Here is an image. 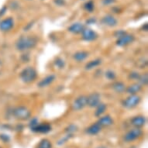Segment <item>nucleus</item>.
<instances>
[{
	"label": "nucleus",
	"instance_id": "1",
	"mask_svg": "<svg viewBox=\"0 0 148 148\" xmlns=\"http://www.w3.org/2000/svg\"><path fill=\"white\" fill-rule=\"evenodd\" d=\"M37 44V38L35 36H23L20 37L16 42V48L17 51H23L33 49Z\"/></svg>",
	"mask_w": 148,
	"mask_h": 148
},
{
	"label": "nucleus",
	"instance_id": "2",
	"mask_svg": "<svg viewBox=\"0 0 148 148\" xmlns=\"http://www.w3.org/2000/svg\"><path fill=\"white\" fill-rule=\"evenodd\" d=\"M37 77V73L36 69L34 67L28 66L27 68H23L20 74V78L23 82L26 84L33 82Z\"/></svg>",
	"mask_w": 148,
	"mask_h": 148
},
{
	"label": "nucleus",
	"instance_id": "3",
	"mask_svg": "<svg viewBox=\"0 0 148 148\" xmlns=\"http://www.w3.org/2000/svg\"><path fill=\"white\" fill-rule=\"evenodd\" d=\"M12 114L16 119L20 120H27L31 116V112L29 109L23 106L16 107L12 111Z\"/></svg>",
	"mask_w": 148,
	"mask_h": 148
},
{
	"label": "nucleus",
	"instance_id": "4",
	"mask_svg": "<svg viewBox=\"0 0 148 148\" xmlns=\"http://www.w3.org/2000/svg\"><path fill=\"white\" fill-rule=\"evenodd\" d=\"M140 97L137 95H130L123 102V106L126 109H133L137 106L140 102Z\"/></svg>",
	"mask_w": 148,
	"mask_h": 148
},
{
	"label": "nucleus",
	"instance_id": "5",
	"mask_svg": "<svg viewBox=\"0 0 148 148\" xmlns=\"http://www.w3.org/2000/svg\"><path fill=\"white\" fill-rule=\"evenodd\" d=\"M143 131L140 128H135L132 129L130 130H129L124 136V140L127 143H130L133 141L136 140V139H138L140 136L142 135Z\"/></svg>",
	"mask_w": 148,
	"mask_h": 148
},
{
	"label": "nucleus",
	"instance_id": "6",
	"mask_svg": "<svg viewBox=\"0 0 148 148\" xmlns=\"http://www.w3.org/2000/svg\"><path fill=\"white\" fill-rule=\"evenodd\" d=\"M87 106V96L80 95L74 100L72 103V109L74 111H79Z\"/></svg>",
	"mask_w": 148,
	"mask_h": 148
},
{
	"label": "nucleus",
	"instance_id": "7",
	"mask_svg": "<svg viewBox=\"0 0 148 148\" xmlns=\"http://www.w3.org/2000/svg\"><path fill=\"white\" fill-rule=\"evenodd\" d=\"M101 95L98 92L91 93L87 96V106L90 108H95L101 102Z\"/></svg>",
	"mask_w": 148,
	"mask_h": 148
},
{
	"label": "nucleus",
	"instance_id": "8",
	"mask_svg": "<svg viewBox=\"0 0 148 148\" xmlns=\"http://www.w3.org/2000/svg\"><path fill=\"white\" fill-rule=\"evenodd\" d=\"M134 36L131 34H125L123 36L118 37L116 40V45L119 47H125L132 44L134 41Z\"/></svg>",
	"mask_w": 148,
	"mask_h": 148
},
{
	"label": "nucleus",
	"instance_id": "9",
	"mask_svg": "<svg viewBox=\"0 0 148 148\" xmlns=\"http://www.w3.org/2000/svg\"><path fill=\"white\" fill-rule=\"evenodd\" d=\"M14 27V20L12 17H8L0 22V30L2 32H8Z\"/></svg>",
	"mask_w": 148,
	"mask_h": 148
},
{
	"label": "nucleus",
	"instance_id": "10",
	"mask_svg": "<svg viewBox=\"0 0 148 148\" xmlns=\"http://www.w3.org/2000/svg\"><path fill=\"white\" fill-rule=\"evenodd\" d=\"M97 34L94 30H92V29H89V28H85L82 33V39L85 41L87 42H91L95 40L97 38Z\"/></svg>",
	"mask_w": 148,
	"mask_h": 148
},
{
	"label": "nucleus",
	"instance_id": "11",
	"mask_svg": "<svg viewBox=\"0 0 148 148\" xmlns=\"http://www.w3.org/2000/svg\"><path fill=\"white\" fill-rule=\"evenodd\" d=\"M56 79V76L53 74H51V75H49L46 76L45 78H44L43 79L40 81L38 84H37V86L39 88H45L47 87L48 85H51L52 83L54 82V80Z\"/></svg>",
	"mask_w": 148,
	"mask_h": 148
},
{
	"label": "nucleus",
	"instance_id": "12",
	"mask_svg": "<svg viewBox=\"0 0 148 148\" xmlns=\"http://www.w3.org/2000/svg\"><path fill=\"white\" fill-rule=\"evenodd\" d=\"M147 123V119L143 116H136L131 119V124L135 128H141Z\"/></svg>",
	"mask_w": 148,
	"mask_h": 148
},
{
	"label": "nucleus",
	"instance_id": "13",
	"mask_svg": "<svg viewBox=\"0 0 148 148\" xmlns=\"http://www.w3.org/2000/svg\"><path fill=\"white\" fill-rule=\"evenodd\" d=\"M102 23L105 26H107V27H116L117 25V20L112 15H106L105 16L102 20Z\"/></svg>",
	"mask_w": 148,
	"mask_h": 148
},
{
	"label": "nucleus",
	"instance_id": "14",
	"mask_svg": "<svg viewBox=\"0 0 148 148\" xmlns=\"http://www.w3.org/2000/svg\"><path fill=\"white\" fill-rule=\"evenodd\" d=\"M31 130L36 133H40V134H47L51 130V126L48 123H39Z\"/></svg>",
	"mask_w": 148,
	"mask_h": 148
},
{
	"label": "nucleus",
	"instance_id": "15",
	"mask_svg": "<svg viewBox=\"0 0 148 148\" xmlns=\"http://www.w3.org/2000/svg\"><path fill=\"white\" fill-rule=\"evenodd\" d=\"M85 29V27L82 23H74L72 24L71 25L70 27H68V31L71 32V34H82V31Z\"/></svg>",
	"mask_w": 148,
	"mask_h": 148
},
{
	"label": "nucleus",
	"instance_id": "16",
	"mask_svg": "<svg viewBox=\"0 0 148 148\" xmlns=\"http://www.w3.org/2000/svg\"><path fill=\"white\" fill-rule=\"evenodd\" d=\"M142 89V85L139 83H134L126 88V92L130 95H137V93L140 92Z\"/></svg>",
	"mask_w": 148,
	"mask_h": 148
},
{
	"label": "nucleus",
	"instance_id": "17",
	"mask_svg": "<svg viewBox=\"0 0 148 148\" xmlns=\"http://www.w3.org/2000/svg\"><path fill=\"white\" fill-rule=\"evenodd\" d=\"M99 124V126L101 127L103 126H109L113 124V119H112V117L106 115V116H100L99 121L97 122Z\"/></svg>",
	"mask_w": 148,
	"mask_h": 148
},
{
	"label": "nucleus",
	"instance_id": "18",
	"mask_svg": "<svg viewBox=\"0 0 148 148\" xmlns=\"http://www.w3.org/2000/svg\"><path fill=\"white\" fill-rule=\"evenodd\" d=\"M88 55H89V53H88V52H87V51H77L75 53H74L73 58L75 59L77 62H82V61H85V60L88 58Z\"/></svg>",
	"mask_w": 148,
	"mask_h": 148
},
{
	"label": "nucleus",
	"instance_id": "19",
	"mask_svg": "<svg viewBox=\"0 0 148 148\" xmlns=\"http://www.w3.org/2000/svg\"><path fill=\"white\" fill-rule=\"evenodd\" d=\"M101 130H102V127L99 126V124L95 123L92 124L89 127L86 129V133L92 136H95L101 131Z\"/></svg>",
	"mask_w": 148,
	"mask_h": 148
},
{
	"label": "nucleus",
	"instance_id": "20",
	"mask_svg": "<svg viewBox=\"0 0 148 148\" xmlns=\"http://www.w3.org/2000/svg\"><path fill=\"white\" fill-rule=\"evenodd\" d=\"M126 85L122 82H116L112 85V89L116 93H123L126 92Z\"/></svg>",
	"mask_w": 148,
	"mask_h": 148
},
{
	"label": "nucleus",
	"instance_id": "21",
	"mask_svg": "<svg viewBox=\"0 0 148 148\" xmlns=\"http://www.w3.org/2000/svg\"><path fill=\"white\" fill-rule=\"evenodd\" d=\"M102 64V60L99 58L95 59V60H92V61H89L88 63L86 64L85 65V69L87 71H91L94 68H97L99 66Z\"/></svg>",
	"mask_w": 148,
	"mask_h": 148
},
{
	"label": "nucleus",
	"instance_id": "22",
	"mask_svg": "<svg viewBox=\"0 0 148 148\" xmlns=\"http://www.w3.org/2000/svg\"><path fill=\"white\" fill-rule=\"evenodd\" d=\"M95 108H96V109H95V116L96 117L102 116V115L106 112V110L107 109L106 105L104 104V103H102V102H100Z\"/></svg>",
	"mask_w": 148,
	"mask_h": 148
},
{
	"label": "nucleus",
	"instance_id": "23",
	"mask_svg": "<svg viewBox=\"0 0 148 148\" xmlns=\"http://www.w3.org/2000/svg\"><path fill=\"white\" fill-rule=\"evenodd\" d=\"M37 148H52V143L48 139H42L38 143Z\"/></svg>",
	"mask_w": 148,
	"mask_h": 148
},
{
	"label": "nucleus",
	"instance_id": "24",
	"mask_svg": "<svg viewBox=\"0 0 148 148\" xmlns=\"http://www.w3.org/2000/svg\"><path fill=\"white\" fill-rule=\"evenodd\" d=\"M138 82H139V84L142 86H144L147 84V82H148V77H147V74L145 73V74H143L142 75L140 76V78L138 79Z\"/></svg>",
	"mask_w": 148,
	"mask_h": 148
},
{
	"label": "nucleus",
	"instance_id": "25",
	"mask_svg": "<svg viewBox=\"0 0 148 148\" xmlns=\"http://www.w3.org/2000/svg\"><path fill=\"white\" fill-rule=\"evenodd\" d=\"M105 76H106V78L108 80L110 81L114 80L115 78H116V73L112 70H108L107 71H106V73H105Z\"/></svg>",
	"mask_w": 148,
	"mask_h": 148
},
{
	"label": "nucleus",
	"instance_id": "26",
	"mask_svg": "<svg viewBox=\"0 0 148 148\" xmlns=\"http://www.w3.org/2000/svg\"><path fill=\"white\" fill-rule=\"evenodd\" d=\"M84 8H85V10L87 11V12H92L94 9H95V5H94V3L92 2V1H88L87 3H85V5H84Z\"/></svg>",
	"mask_w": 148,
	"mask_h": 148
},
{
	"label": "nucleus",
	"instance_id": "27",
	"mask_svg": "<svg viewBox=\"0 0 148 148\" xmlns=\"http://www.w3.org/2000/svg\"><path fill=\"white\" fill-rule=\"evenodd\" d=\"M72 136H73V135H71V134H67V135L64 136L62 138H61L60 140H59L58 142V145H59V146L63 145V144H64V143H67V141H68V140H70V139L71 138Z\"/></svg>",
	"mask_w": 148,
	"mask_h": 148
},
{
	"label": "nucleus",
	"instance_id": "28",
	"mask_svg": "<svg viewBox=\"0 0 148 148\" xmlns=\"http://www.w3.org/2000/svg\"><path fill=\"white\" fill-rule=\"evenodd\" d=\"M77 126L75 125H74V124H71L69 126L66 128V133L68 134H71L73 135L74 133H75L77 131Z\"/></svg>",
	"mask_w": 148,
	"mask_h": 148
},
{
	"label": "nucleus",
	"instance_id": "29",
	"mask_svg": "<svg viewBox=\"0 0 148 148\" xmlns=\"http://www.w3.org/2000/svg\"><path fill=\"white\" fill-rule=\"evenodd\" d=\"M54 64L56 66L57 68L59 69H62L64 68L65 66V61H64L63 59L61 58H57V60L54 61Z\"/></svg>",
	"mask_w": 148,
	"mask_h": 148
},
{
	"label": "nucleus",
	"instance_id": "30",
	"mask_svg": "<svg viewBox=\"0 0 148 148\" xmlns=\"http://www.w3.org/2000/svg\"><path fill=\"white\" fill-rule=\"evenodd\" d=\"M39 124V121H38V119H36V118H34V119H32L30 120L29 123V128L33 130L34 128H35L37 125Z\"/></svg>",
	"mask_w": 148,
	"mask_h": 148
},
{
	"label": "nucleus",
	"instance_id": "31",
	"mask_svg": "<svg viewBox=\"0 0 148 148\" xmlns=\"http://www.w3.org/2000/svg\"><path fill=\"white\" fill-rule=\"evenodd\" d=\"M140 75L139 74V72L137 71H132L130 74V78H131L133 80H138L139 78H140Z\"/></svg>",
	"mask_w": 148,
	"mask_h": 148
},
{
	"label": "nucleus",
	"instance_id": "32",
	"mask_svg": "<svg viewBox=\"0 0 148 148\" xmlns=\"http://www.w3.org/2000/svg\"><path fill=\"white\" fill-rule=\"evenodd\" d=\"M115 3H116V0H102V5H105V6L113 5Z\"/></svg>",
	"mask_w": 148,
	"mask_h": 148
},
{
	"label": "nucleus",
	"instance_id": "33",
	"mask_svg": "<svg viewBox=\"0 0 148 148\" xmlns=\"http://www.w3.org/2000/svg\"><path fill=\"white\" fill-rule=\"evenodd\" d=\"M54 3L58 6H63L65 4V1L64 0H54Z\"/></svg>",
	"mask_w": 148,
	"mask_h": 148
},
{
	"label": "nucleus",
	"instance_id": "34",
	"mask_svg": "<svg viewBox=\"0 0 148 148\" xmlns=\"http://www.w3.org/2000/svg\"><path fill=\"white\" fill-rule=\"evenodd\" d=\"M0 139L3 140V142H5V143H6V142H8V141L10 140V137L8 136V135H3V134L0 135Z\"/></svg>",
	"mask_w": 148,
	"mask_h": 148
},
{
	"label": "nucleus",
	"instance_id": "35",
	"mask_svg": "<svg viewBox=\"0 0 148 148\" xmlns=\"http://www.w3.org/2000/svg\"><path fill=\"white\" fill-rule=\"evenodd\" d=\"M95 22H96V19H95V17H92V18H90V19H88V20L86 21V23L88 25H92L94 24Z\"/></svg>",
	"mask_w": 148,
	"mask_h": 148
},
{
	"label": "nucleus",
	"instance_id": "36",
	"mask_svg": "<svg viewBox=\"0 0 148 148\" xmlns=\"http://www.w3.org/2000/svg\"><path fill=\"white\" fill-rule=\"evenodd\" d=\"M125 34H126V32L123 31V30H122L121 29V30H119V31H117L116 33V36L117 38H118V37L123 36V35Z\"/></svg>",
	"mask_w": 148,
	"mask_h": 148
},
{
	"label": "nucleus",
	"instance_id": "37",
	"mask_svg": "<svg viewBox=\"0 0 148 148\" xmlns=\"http://www.w3.org/2000/svg\"><path fill=\"white\" fill-rule=\"evenodd\" d=\"M5 11H6V7L5 6L2 8V10H0V16H3V14H5Z\"/></svg>",
	"mask_w": 148,
	"mask_h": 148
},
{
	"label": "nucleus",
	"instance_id": "38",
	"mask_svg": "<svg viewBox=\"0 0 148 148\" xmlns=\"http://www.w3.org/2000/svg\"><path fill=\"white\" fill-rule=\"evenodd\" d=\"M2 68H3V62L0 60V75H1V71H2Z\"/></svg>",
	"mask_w": 148,
	"mask_h": 148
},
{
	"label": "nucleus",
	"instance_id": "39",
	"mask_svg": "<svg viewBox=\"0 0 148 148\" xmlns=\"http://www.w3.org/2000/svg\"><path fill=\"white\" fill-rule=\"evenodd\" d=\"M97 148H106V147H97Z\"/></svg>",
	"mask_w": 148,
	"mask_h": 148
},
{
	"label": "nucleus",
	"instance_id": "40",
	"mask_svg": "<svg viewBox=\"0 0 148 148\" xmlns=\"http://www.w3.org/2000/svg\"><path fill=\"white\" fill-rule=\"evenodd\" d=\"M0 148H2V147H0Z\"/></svg>",
	"mask_w": 148,
	"mask_h": 148
}]
</instances>
